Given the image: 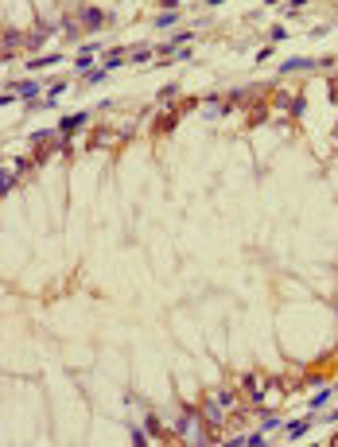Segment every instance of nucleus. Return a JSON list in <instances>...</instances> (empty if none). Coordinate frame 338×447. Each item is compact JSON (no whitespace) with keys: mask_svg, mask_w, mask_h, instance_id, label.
I'll return each mask as SVG.
<instances>
[{"mask_svg":"<svg viewBox=\"0 0 338 447\" xmlns=\"http://www.w3.org/2000/svg\"><path fill=\"white\" fill-rule=\"evenodd\" d=\"M311 66H330V59H303V55H299V59H284V62H280V74H292V70H311Z\"/></svg>","mask_w":338,"mask_h":447,"instance_id":"2","label":"nucleus"},{"mask_svg":"<svg viewBox=\"0 0 338 447\" xmlns=\"http://www.w3.org/2000/svg\"><path fill=\"white\" fill-rule=\"evenodd\" d=\"M160 4H163V8H175V4H179V0H160Z\"/></svg>","mask_w":338,"mask_h":447,"instance_id":"18","label":"nucleus"},{"mask_svg":"<svg viewBox=\"0 0 338 447\" xmlns=\"http://www.w3.org/2000/svg\"><path fill=\"white\" fill-rule=\"evenodd\" d=\"M82 24H86V27H98V24H101V12H98V8H82Z\"/></svg>","mask_w":338,"mask_h":447,"instance_id":"11","label":"nucleus"},{"mask_svg":"<svg viewBox=\"0 0 338 447\" xmlns=\"http://www.w3.org/2000/svg\"><path fill=\"white\" fill-rule=\"evenodd\" d=\"M330 420H338V408H334V412H330Z\"/></svg>","mask_w":338,"mask_h":447,"instance_id":"20","label":"nucleus"},{"mask_svg":"<svg viewBox=\"0 0 338 447\" xmlns=\"http://www.w3.org/2000/svg\"><path fill=\"white\" fill-rule=\"evenodd\" d=\"M4 47H8V51H12V47H20V35H16V31H4Z\"/></svg>","mask_w":338,"mask_h":447,"instance_id":"15","label":"nucleus"},{"mask_svg":"<svg viewBox=\"0 0 338 447\" xmlns=\"http://www.w3.org/2000/svg\"><path fill=\"white\" fill-rule=\"evenodd\" d=\"M299 8H307V0H288V8H284V12L292 16V12H299Z\"/></svg>","mask_w":338,"mask_h":447,"instance_id":"17","label":"nucleus"},{"mask_svg":"<svg viewBox=\"0 0 338 447\" xmlns=\"http://www.w3.org/2000/svg\"><path fill=\"white\" fill-rule=\"evenodd\" d=\"M86 121H89V113H86V109H82V113H70V117H63V121H59V136H63V140H70V136H74V132H78Z\"/></svg>","mask_w":338,"mask_h":447,"instance_id":"1","label":"nucleus"},{"mask_svg":"<svg viewBox=\"0 0 338 447\" xmlns=\"http://www.w3.org/2000/svg\"><path fill=\"white\" fill-rule=\"evenodd\" d=\"M105 74H109L105 66H98V70H89V74H86V82H89V86H98V82H105Z\"/></svg>","mask_w":338,"mask_h":447,"instance_id":"12","label":"nucleus"},{"mask_svg":"<svg viewBox=\"0 0 338 447\" xmlns=\"http://www.w3.org/2000/svg\"><path fill=\"white\" fill-rule=\"evenodd\" d=\"M323 404H330V389H323V393H315L311 401H307V408H311V412H323Z\"/></svg>","mask_w":338,"mask_h":447,"instance_id":"9","label":"nucleus"},{"mask_svg":"<svg viewBox=\"0 0 338 447\" xmlns=\"http://www.w3.org/2000/svg\"><path fill=\"white\" fill-rule=\"evenodd\" d=\"M175 94H179V86H163V90H160V101H171Z\"/></svg>","mask_w":338,"mask_h":447,"instance_id":"16","label":"nucleus"},{"mask_svg":"<svg viewBox=\"0 0 338 447\" xmlns=\"http://www.w3.org/2000/svg\"><path fill=\"white\" fill-rule=\"evenodd\" d=\"M8 90H12L16 97H24V101H35V94H39V90H35V82H27V78H24V82H12Z\"/></svg>","mask_w":338,"mask_h":447,"instance_id":"5","label":"nucleus"},{"mask_svg":"<svg viewBox=\"0 0 338 447\" xmlns=\"http://www.w3.org/2000/svg\"><path fill=\"white\" fill-rule=\"evenodd\" d=\"M175 24H179V12L175 8H163L160 16L152 20V27H160V31H163V27H175Z\"/></svg>","mask_w":338,"mask_h":447,"instance_id":"6","label":"nucleus"},{"mask_svg":"<svg viewBox=\"0 0 338 447\" xmlns=\"http://www.w3.org/2000/svg\"><path fill=\"white\" fill-rule=\"evenodd\" d=\"M74 70H78V74H82V78H86V74H89V70H98V66H93V51H82V55H78V59H74Z\"/></svg>","mask_w":338,"mask_h":447,"instance_id":"7","label":"nucleus"},{"mask_svg":"<svg viewBox=\"0 0 338 447\" xmlns=\"http://www.w3.org/2000/svg\"><path fill=\"white\" fill-rule=\"evenodd\" d=\"M206 4H210V8H218V4H222V0H206Z\"/></svg>","mask_w":338,"mask_h":447,"instance_id":"19","label":"nucleus"},{"mask_svg":"<svg viewBox=\"0 0 338 447\" xmlns=\"http://www.w3.org/2000/svg\"><path fill=\"white\" fill-rule=\"evenodd\" d=\"M51 35H54V24H43L39 31H31V35H27V43H31V47H39L43 39H51Z\"/></svg>","mask_w":338,"mask_h":447,"instance_id":"8","label":"nucleus"},{"mask_svg":"<svg viewBox=\"0 0 338 447\" xmlns=\"http://www.w3.org/2000/svg\"><path fill=\"white\" fill-rule=\"evenodd\" d=\"M152 55H156V51H152V47H136V51H133V62H148Z\"/></svg>","mask_w":338,"mask_h":447,"instance_id":"13","label":"nucleus"},{"mask_svg":"<svg viewBox=\"0 0 338 447\" xmlns=\"http://www.w3.org/2000/svg\"><path fill=\"white\" fill-rule=\"evenodd\" d=\"M105 70H117V66H125V51H113V55H105V62H101Z\"/></svg>","mask_w":338,"mask_h":447,"instance_id":"10","label":"nucleus"},{"mask_svg":"<svg viewBox=\"0 0 338 447\" xmlns=\"http://www.w3.org/2000/svg\"><path fill=\"white\" fill-rule=\"evenodd\" d=\"M311 424H315V412H311V416H303V420H292V424H288V443L303 439L307 432H311Z\"/></svg>","mask_w":338,"mask_h":447,"instance_id":"3","label":"nucleus"},{"mask_svg":"<svg viewBox=\"0 0 338 447\" xmlns=\"http://www.w3.org/2000/svg\"><path fill=\"white\" fill-rule=\"evenodd\" d=\"M59 62H63V55H35V59H27V74L47 70V66H59Z\"/></svg>","mask_w":338,"mask_h":447,"instance_id":"4","label":"nucleus"},{"mask_svg":"<svg viewBox=\"0 0 338 447\" xmlns=\"http://www.w3.org/2000/svg\"><path fill=\"white\" fill-rule=\"evenodd\" d=\"M206 420H210V424H214V420H222V408H218V401H214L210 408H206Z\"/></svg>","mask_w":338,"mask_h":447,"instance_id":"14","label":"nucleus"}]
</instances>
